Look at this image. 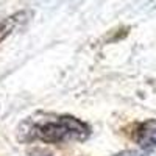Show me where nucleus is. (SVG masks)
<instances>
[{"mask_svg": "<svg viewBox=\"0 0 156 156\" xmlns=\"http://www.w3.org/2000/svg\"><path fill=\"white\" fill-rule=\"evenodd\" d=\"M23 140H39L44 144L83 142L90 136V128L72 115L41 114L28 117L20 125Z\"/></svg>", "mask_w": 156, "mask_h": 156, "instance_id": "1", "label": "nucleus"}, {"mask_svg": "<svg viewBox=\"0 0 156 156\" xmlns=\"http://www.w3.org/2000/svg\"><path fill=\"white\" fill-rule=\"evenodd\" d=\"M133 140L144 148L156 147V120L150 119L142 123H137L133 128Z\"/></svg>", "mask_w": 156, "mask_h": 156, "instance_id": "2", "label": "nucleus"}, {"mask_svg": "<svg viewBox=\"0 0 156 156\" xmlns=\"http://www.w3.org/2000/svg\"><path fill=\"white\" fill-rule=\"evenodd\" d=\"M23 20H25L23 12H16V14H12V16H9V17H6L0 22V42H2L6 36H9L14 31V28H17L20 25V22H23Z\"/></svg>", "mask_w": 156, "mask_h": 156, "instance_id": "3", "label": "nucleus"}, {"mask_svg": "<svg viewBox=\"0 0 156 156\" xmlns=\"http://www.w3.org/2000/svg\"><path fill=\"white\" fill-rule=\"evenodd\" d=\"M115 156H145L144 153H139V151H123L120 154H115Z\"/></svg>", "mask_w": 156, "mask_h": 156, "instance_id": "4", "label": "nucleus"}]
</instances>
